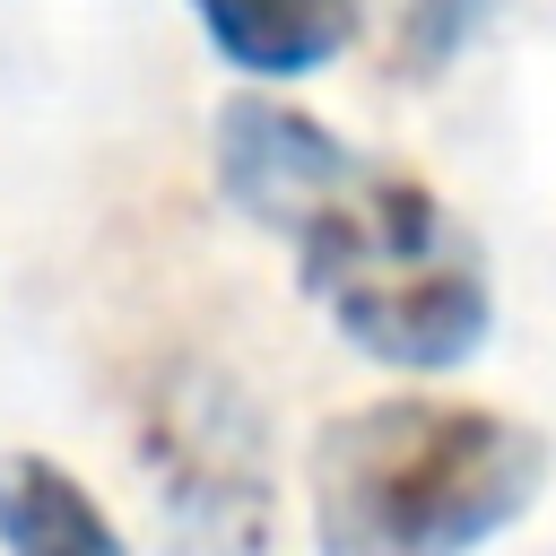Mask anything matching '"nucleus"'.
Instances as JSON below:
<instances>
[{"label": "nucleus", "instance_id": "2", "mask_svg": "<svg viewBox=\"0 0 556 556\" xmlns=\"http://www.w3.org/2000/svg\"><path fill=\"white\" fill-rule=\"evenodd\" d=\"M556 443L478 400H365L339 408L313 452L321 556H478L547 495Z\"/></svg>", "mask_w": 556, "mask_h": 556}, {"label": "nucleus", "instance_id": "5", "mask_svg": "<svg viewBox=\"0 0 556 556\" xmlns=\"http://www.w3.org/2000/svg\"><path fill=\"white\" fill-rule=\"evenodd\" d=\"M0 556H130L113 513L52 452H0Z\"/></svg>", "mask_w": 556, "mask_h": 556}, {"label": "nucleus", "instance_id": "6", "mask_svg": "<svg viewBox=\"0 0 556 556\" xmlns=\"http://www.w3.org/2000/svg\"><path fill=\"white\" fill-rule=\"evenodd\" d=\"M495 0H408V52L417 61H443V52H460L469 35H478V17H486Z\"/></svg>", "mask_w": 556, "mask_h": 556}, {"label": "nucleus", "instance_id": "4", "mask_svg": "<svg viewBox=\"0 0 556 556\" xmlns=\"http://www.w3.org/2000/svg\"><path fill=\"white\" fill-rule=\"evenodd\" d=\"M200 35L217 43L226 70H243L252 87L278 78H313L356 43V0H191Z\"/></svg>", "mask_w": 556, "mask_h": 556}, {"label": "nucleus", "instance_id": "1", "mask_svg": "<svg viewBox=\"0 0 556 556\" xmlns=\"http://www.w3.org/2000/svg\"><path fill=\"white\" fill-rule=\"evenodd\" d=\"M217 191L295 261L321 321L400 374H452L495 330L486 243L391 156L278 96H226L208 122Z\"/></svg>", "mask_w": 556, "mask_h": 556}, {"label": "nucleus", "instance_id": "3", "mask_svg": "<svg viewBox=\"0 0 556 556\" xmlns=\"http://www.w3.org/2000/svg\"><path fill=\"white\" fill-rule=\"evenodd\" d=\"M148 478L165 556H278L269 521V443L252 400L217 365H174L148 391Z\"/></svg>", "mask_w": 556, "mask_h": 556}]
</instances>
